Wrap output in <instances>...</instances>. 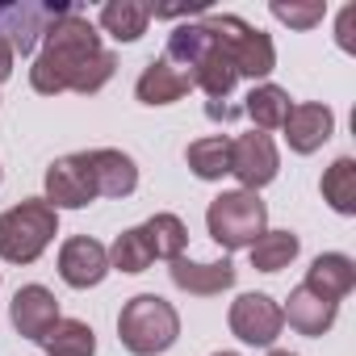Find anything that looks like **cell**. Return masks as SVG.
<instances>
[{"mask_svg": "<svg viewBox=\"0 0 356 356\" xmlns=\"http://www.w3.org/2000/svg\"><path fill=\"white\" fill-rule=\"evenodd\" d=\"M118 72V55L101 47L97 26L84 13H67L63 22H55L42 38V51L34 55L30 67V88L42 97H59V92H101Z\"/></svg>", "mask_w": 356, "mask_h": 356, "instance_id": "obj_1", "label": "cell"}, {"mask_svg": "<svg viewBox=\"0 0 356 356\" xmlns=\"http://www.w3.org/2000/svg\"><path fill=\"white\" fill-rule=\"evenodd\" d=\"M181 335V314L159 293H134L118 314V339L134 356H159Z\"/></svg>", "mask_w": 356, "mask_h": 356, "instance_id": "obj_2", "label": "cell"}, {"mask_svg": "<svg viewBox=\"0 0 356 356\" xmlns=\"http://www.w3.org/2000/svg\"><path fill=\"white\" fill-rule=\"evenodd\" d=\"M55 235H59V210L47 206V197H26L0 214V260L34 264Z\"/></svg>", "mask_w": 356, "mask_h": 356, "instance_id": "obj_3", "label": "cell"}, {"mask_svg": "<svg viewBox=\"0 0 356 356\" xmlns=\"http://www.w3.org/2000/svg\"><path fill=\"white\" fill-rule=\"evenodd\" d=\"M206 231L222 252H239L252 248L264 231H268V206L260 202V193L248 189H227L210 202L206 210Z\"/></svg>", "mask_w": 356, "mask_h": 356, "instance_id": "obj_4", "label": "cell"}, {"mask_svg": "<svg viewBox=\"0 0 356 356\" xmlns=\"http://www.w3.org/2000/svg\"><path fill=\"white\" fill-rule=\"evenodd\" d=\"M206 26H210V30L218 34V42L227 47V55H231V63H235V76H248V80L273 76V67H277V47H273V38H268L264 30L248 26V22L235 17V13H210Z\"/></svg>", "mask_w": 356, "mask_h": 356, "instance_id": "obj_5", "label": "cell"}, {"mask_svg": "<svg viewBox=\"0 0 356 356\" xmlns=\"http://www.w3.org/2000/svg\"><path fill=\"white\" fill-rule=\"evenodd\" d=\"M72 5H55V0H22V5H0V38L13 47V55H34L38 42L55 22H63Z\"/></svg>", "mask_w": 356, "mask_h": 356, "instance_id": "obj_6", "label": "cell"}, {"mask_svg": "<svg viewBox=\"0 0 356 356\" xmlns=\"http://www.w3.org/2000/svg\"><path fill=\"white\" fill-rule=\"evenodd\" d=\"M277 172H281V155H277V143L268 134L252 130V134L231 138V176L239 181V189L260 193L264 185L277 181Z\"/></svg>", "mask_w": 356, "mask_h": 356, "instance_id": "obj_7", "label": "cell"}, {"mask_svg": "<svg viewBox=\"0 0 356 356\" xmlns=\"http://www.w3.org/2000/svg\"><path fill=\"white\" fill-rule=\"evenodd\" d=\"M227 323H231V335H235V339H243V343H252V348H268V343L281 335L285 314H281V306H277L268 293H239V298L231 302Z\"/></svg>", "mask_w": 356, "mask_h": 356, "instance_id": "obj_8", "label": "cell"}, {"mask_svg": "<svg viewBox=\"0 0 356 356\" xmlns=\"http://www.w3.org/2000/svg\"><path fill=\"white\" fill-rule=\"evenodd\" d=\"M92 197H97V189H92V172H88L84 151L63 155V159H55L47 168V206H55V210H84Z\"/></svg>", "mask_w": 356, "mask_h": 356, "instance_id": "obj_9", "label": "cell"}, {"mask_svg": "<svg viewBox=\"0 0 356 356\" xmlns=\"http://www.w3.org/2000/svg\"><path fill=\"white\" fill-rule=\"evenodd\" d=\"M59 277L63 285L72 289H92L109 277V248L88 239V235H76L59 248Z\"/></svg>", "mask_w": 356, "mask_h": 356, "instance_id": "obj_10", "label": "cell"}, {"mask_svg": "<svg viewBox=\"0 0 356 356\" xmlns=\"http://www.w3.org/2000/svg\"><path fill=\"white\" fill-rule=\"evenodd\" d=\"M281 130H285V143L293 155H314L335 134V113L318 101H293Z\"/></svg>", "mask_w": 356, "mask_h": 356, "instance_id": "obj_11", "label": "cell"}, {"mask_svg": "<svg viewBox=\"0 0 356 356\" xmlns=\"http://www.w3.org/2000/svg\"><path fill=\"white\" fill-rule=\"evenodd\" d=\"M84 159H88V172H92L97 197H130L138 189V163L126 151L97 147V151H84Z\"/></svg>", "mask_w": 356, "mask_h": 356, "instance_id": "obj_12", "label": "cell"}, {"mask_svg": "<svg viewBox=\"0 0 356 356\" xmlns=\"http://www.w3.org/2000/svg\"><path fill=\"white\" fill-rule=\"evenodd\" d=\"M314 298H323V302H343L352 289H356V260L352 256H343V252H323V256H314L310 260V268H306V281H302Z\"/></svg>", "mask_w": 356, "mask_h": 356, "instance_id": "obj_13", "label": "cell"}, {"mask_svg": "<svg viewBox=\"0 0 356 356\" xmlns=\"http://www.w3.org/2000/svg\"><path fill=\"white\" fill-rule=\"evenodd\" d=\"M59 318H63L59 314V298L47 285H22L13 293V327H17V335H26V339L38 343Z\"/></svg>", "mask_w": 356, "mask_h": 356, "instance_id": "obj_14", "label": "cell"}, {"mask_svg": "<svg viewBox=\"0 0 356 356\" xmlns=\"http://www.w3.org/2000/svg\"><path fill=\"white\" fill-rule=\"evenodd\" d=\"M168 277H172L176 289H185V293H193V298H214V293L231 289L239 273H235L231 260H210V264H202V260H185V256H181V260H172Z\"/></svg>", "mask_w": 356, "mask_h": 356, "instance_id": "obj_15", "label": "cell"}, {"mask_svg": "<svg viewBox=\"0 0 356 356\" xmlns=\"http://www.w3.org/2000/svg\"><path fill=\"white\" fill-rule=\"evenodd\" d=\"M189 88H193V76L181 72L176 63H168L163 55L151 59V63L143 67V76L134 80V97H138L143 105H172V101H181Z\"/></svg>", "mask_w": 356, "mask_h": 356, "instance_id": "obj_16", "label": "cell"}, {"mask_svg": "<svg viewBox=\"0 0 356 356\" xmlns=\"http://www.w3.org/2000/svg\"><path fill=\"white\" fill-rule=\"evenodd\" d=\"M281 314H285V323H289L298 335L318 339V335H327V331L335 327L339 306H335V302H323V298H314L306 285H298V289L289 293V302L281 306Z\"/></svg>", "mask_w": 356, "mask_h": 356, "instance_id": "obj_17", "label": "cell"}, {"mask_svg": "<svg viewBox=\"0 0 356 356\" xmlns=\"http://www.w3.org/2000/svg\"><path fill=\"white\" fill-rule=\"evenodd\" d=\"M218 47V34L206 26V22H185V26H176L172 34H168V47H163V59L168 63H176L181 72H189L193 76V67L210 55Z\"/></svg>", "mask_w": 356, "mask_h": 356, "instance_id": "obj_18", "label": "cell"}, {"mask_svg": "<svg viewBox=\"0 0 356 356\" xmlns=\"http://www.w3.org/2000/svg\"><path fill=\"white\" fill-rule=\"evenodd\" d=\"M97 26L113 42H138L151 26V5H143V0H109V5H101Z\"/></svg>", "mask_w": 356, "mask_h": 356, "instance_id": "obj_19", "label": "cell"}, {"mask_svg": "<svg viewBox=\"0 0 356 356\" xmlns=\"http://www.w3.org/2000/svg\"><path fill=\"white\" fill-rule=\"evenodd\" d=\"M289 92L281 88V84H256L252 92H248V101H243V113L256 122V130L260 134H268V130H281L285 126V118H289Z\"/></svg>", "mask_w": 356, "mask_h": 356, "instance_id": "obj_20", "label": "cell"}, {"mask_svg": "<svg viewBox=\"0 0 356 356\" xmlns=\"http://www.w3.org/2000/svg\"><path fill=\"white\" fill-rule=\"evenodd\" d=\"M318 189H323V202H327L335 214L352 218V214H356V159H352V155H339V159L323 172Z\"/></svg>", "mask_w": 356, "mask_h": 356, "instance_id": "obj_21", "label": "cell"}, {"mask_svg": "<svg viewBox=\"0 0 356 356\" xmlns=\"http://www.w3.org/2000/svg\"><path fill=\"white\" fill-rule=\"evenodd\" d=\"M185 159H189L197 181H222V176H231V138L227 134H206V138L189 143Z\"/></svg>", "mask_w": 356, "mask_h": 356, "instance_id": "obj_22", "label": "cell"}, {"mask_svg": "<svg viewBox=\"0 0 356 356\" xmlns=\"http://www.w3.org/2000/svg\"><path fill=\"white\" fill-rule=\"evenodd\" d=\"M298 252H302V239H298L293 231H264V235L248 248L256 273H281V268H289V264L298 260Z\"/></svg>", "mask_w": 356, "mask_h": 356, "instance_id": "obj_23", "label": "cell"}, {"mask_svg": "<svg viewBox=\"0 0 356 356\" xmlns=\"http://www.w3.org/2000/svg\"><path fill=\"white\" fill-rule=\"evenodd\" d=\"M38 343L47 356H97V331L80 318H59Z\"/></svg>", "mask_w": 356, "mask_h": 356, "instance_id": "obj_24", "label": "cell"}, {"mask_svg": "<svg viewBox=\"0 0 356 356\" xmlns=\"http://www.w3.org/2000/svg\"><path fill=\"white\" fill-rule=\"evenodd\" d=\"M143 235H147V243H151V256L155 260H181L185 256V248H189V227L176 218V214H151L147 222H143Z\"/></svg>", "mask_w": 356, "mask_h": 356, "instance_id": "obj_25", "label": "cell"}, {"mask_svg": "<svg viewBox=\"0 0 356 356\" xmlns=\"http://www.w3.org/2000/svg\"><path fill=\"white\" fill-rule=\"evenodd\" d=\"M235 63H231V55H227V47L218 42L197 67H193V88H202L210 101H227L231 97V88H235Z\"/></svg>", "mask_w": 356, "mask_h": 356, "instance_id": "obj_26", "label": "cell"}, {"mask_svg": "<svg viewBox=\"0 0 356 356\" xmlns=\"http://www.w3.org/2000/svg\"><path fill=\"white\" fill-rule=\"evenodd\" d=\"M151 264H155V256H151V243H147L143 227H130V231H122V235L113 239V248H109V268H118V273H147Z\"/></svg>", "mask_w": 356, "mask_h": 356, "instance_id": "obj_27", "label": "cell"}, {"mask_svg": "<svg viewBox=\"0 0 356 356\" xmlns=\"http://www.w3.org/2000/svg\"><path fill=\"white\" fill-rule=\"evenodd\" d=\"M273 17L281 22V26H289V30H314L323 17H327V5L323 0H310V5H285V0H273Z\"/></svg>", "mask_w": 356, "mask_h": 356, "instance_id": "obj_28", "label": "cell"}, {"mask_svg": "<svg viewBox=\"0 0 356 356\" xmlns=\"http://www.w3.org/2000/svg\"><path fill=\"white\" fill-rule=\"evenodd\" d=\"M335 42H339V51H356V5H348L343 13H339V22H335Z\"/></svg>", "mask_w": 356, "mask_h": 356, "instance_id": "obj_29", "label": "cell"}, {"mask_svg": "<svg viewBox=\"0 0 356 356\" xmlns=\"http://www.w3.org/2000/svg\"><path fill=\"white\" fill-rule=\"evenodd\" d=\"M9 76H13V47L0 38V84H5Z\"/></svg>", "mask_w": 356, "mask_h": 356, "instance_id": "obj_30", "label": "cell"}, {"mask_svg": "<svg viewBox=\"0 0 356 356\" xmlns=\"http://www.w3.org/2000/svg\"><path fill=\"white\" fill-rule=\"evenodd\" d=\"M268 356H298V352H285V348H273Z\"/></svg>", "mask_w": 356, "mask_h": 356, "instance_id": "obj_31", "label": "cell"}, {"mask_svg": "<svg viewBox=\"0 0 356 356\" xmlns=\"http://www.w3.org/2000/svg\"><path fill=\"white\" fill-rule=\"evenodd\" d=\"M214 356H239V352H214Z\"/></svg>", "mask_w": 356, "mask_h": 356, "instance_id": "obj_32", "label": "cell"}, {"mask_svg": "<svg viewBox=\"0 0 356 356\" xmlns=\"http://www.w3.org/2000/svg\"><path fill=\"white\" fill-rule=\"evenodd\" d=\"M0 176H5V172H0Z\"/></svg>", "mask_w": 356, "mask_h": 356, "instance_id": "obj_33", "label": "cell"}]
</instances>
